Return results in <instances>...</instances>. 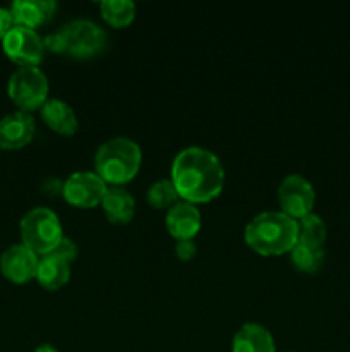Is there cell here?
Listing matches in <instances>:
<instances>
[{"label":"cell","mask_w":350,"mask_h":352,"mask_svg":"<svg viewBox=\"0 0 350 352\" xmlns=\"http://www.w3.org/2000/svg\"><path fill=\"white\" fill-rule=\"evenodd\" d=\"M178 198L192 205L208 203L222 192L225 170L213 151L201 146H189L178 151L172 164V177Z\"/></svg>","instance_id":"obj_1"},{"label":"cell","mask_w":350,"mask_h":352,"mask_svg":"<svg viewBox=\"0 0 350 352\" xmlns=\"http://www.w3.org/2000/svg\"><path fill=\"white\" fill-rule=\"evenodd\" d=\"M244 239L263 256H280L299 243V222L283 212H263L247 223Z\"/></svg>","instance_id":"obj_2"},{"label":"cell","mask_w":350,"mask_h":352,"mask_svg":"<svg viewBox=\"0 0 350 352\" xmlns=\"http://www.w3.org/2000/svg\"><path fill=\"white\" fill-rule=\"evenodd\" d=\"M143 153L136 141L117 136L98 146L95 155V172L105 184L124 186L139 172Z\"/></svg>","instance_id":"obj_3"},{"label":"cell","mask_w":350,"mask_h":352,"mask_svg":"<svg viewBox=\"0 0 350 352\" xmlns=\"http://www.w3.org/2000/svg\"><path fill=\"white\" fill-rule=\"evenodd\" d=\"M21 243L30 248L38 256L51 253L58 241L64 237L62 223L57 213L45 206L30 210L19 223Z\"/></svg>","instance_id":"obj_4"},{"label":"cell","mask_w":350,"mask_h":352,"mask_svg":"<svg viewBox=\"0 0 350 352\" xmlns=\"http://www.w3.org/2000/svg\"><path fill=\"white\" fill-rule=\"evenodd\" d=\"M64 40V54L74 58H91L108 45V34L91 19H72L58 30Z\"/></svg>","instance_id":"obj_5"},{"label":"cell","mask_w":350,"mask_h":352,"mask_svg":"<svg viewBox=\"0 0 350 352\" xmlns=\"http://www.w3.org/2000/svg\"><path fill=\"white\" fill-rule=\"evenodd\" d=\"M48 78L40 67H19L10 74L7 95L23 112L31 113L43 107L50 96Z\"/></svg>","instance_id":"obj_6"},{"label":"cell","mask_w":350,"mask_h":352,"mask_svg":"<svg viewBox=\"0 0 350 352\" xmlns=\"http://www.w3.org/2000/svg\"><path fill=\"white\" fill-rule=\"evenodd\" d=\"M7 57L19 67H38L43 60V38L36 30L24 26H12V30L2 40Z\"/></svg>","instance_id":"obj_7"},{"label":"cell","mask_w":350,"mask_h":352,"mask_svg":"<svg viewBox=\"0 0 350 352\" xmlns=\"http://www.w3.org/2000/svg\"><path fill=\"white\" fill-rule=\"evenodd\" d=\"M278 201L281 212L292 219L299 220L312 213L316 203V192L311 182L299 174H290L280 182Z\"/></svg>","instance_id":"obj_8"},{"label":"cell","mask_w":350,"mask_h":352,"mask_svg":"<svg viewBox=\"0 0 350 352\" xmlns=\"http://www.w3.org/2000/svg\"><path fill=\"white\" fill-rule=\"evenodd\" d=\"M106 184L96 172H74L64 181L62 196L65 201L78 208H93L102 205V199L106 192Z\"/></svg>","instance_id":"obj_9"},{"label":"cell","mask_w":350,"mask_h":352,"mask_svg":"<svg viewBox=\"0 0 350 352\" xmlns=\"http://www.w3.org/2000/svg\"><path fill=\"white\" fill-rule=\"evenodd\" d=\"M40 256L23 243L12 244L0 256V272L14 284H27L36 278Z\"/></svg>","instance_id":"obj_10"},{"label":"cell","mask_w":350,"mask_h":352,"mask_svg":"<svg viewBox=\"0 0 350 352\" xmlns=\"http://www.w3.org/2000/svg\"><path fill=\"white\" fill-rule=\"evenodd\" d=\"M36 131V124L31 113L17 110L0 119V148L2 150H21L31 143Z\"/></svg>","instance_id":"obj_11"},{"label":"cell","mask_w":350,"mask_h":352,"mask_svg":"<svg viewBox=\"0 0 350 352\" xmlns=\"http://www.w3.org/2000/svg\"><path fill=\"white\" fill-rule=\"evenodd\" d=\"M167 229L177 241L194 239L201 229V212L189 201H178L167 212Z\"/></svg>","instance_id":"obj_12"},{"label":"cell","mask_w":350,"mask_h":352,"mask_svg":"<svg viewBox=\"0 0 350 352\" xmlns=\"http://www.w3.org/2000/svg\"><path fill=\"white\" fill-rule=\"evenodd\" d=\"M14 26H24L36 30L41 24L48 23L57 10L54 0H16L9 7Z\"/></svg>","instance_id":"obj_13"},{"label":"cell","mask_w":350,"mask_h":352,"mask_svg":"<svg viewBox=\"0 0 350 352\" xmlns=\"http://www.w3.org/2000/svg\"><path fill=\"white\" fill-rule=\"evenodd\" d=\"M40 113L43 122L55 133L64 134V136H72V134L78 133V116H75L74 109L64 100L48 98L40 109Z\"/></svg>","instance_id":"obj_14"},{"label":"cell","mask_w":350,"mask_h":352,"mask_svg":"<svg viewBox=\"0 0 350 352\" xmlns=\"http://www.w3.org/2000/svg\"><path fill=\"white\" fill-rule=\"evenodd\" d=\"M100 206L105 212L106 219L115 226H126L136 213V201L132 195L122 186H110Z\"/></svg>","instance_id":"obj_15"},{"label":"cell","mask_w":350,"mask_h":352,"mask_svg":"<svg viewBox=\"0 0 350 352\" xmlns=\"http://www.w3.org/2000/svg\"><path fill=\"white\" fill-rule=\"evenodd\" d=\"M232 352H277L275 339L266 327L259 323H244L233 336Z\"/></svg>","instance_id":"obj_16"},{"label":"cell","mask_w":350,"mask_h":352,"mask_svg":"<svg viewBox=\"0 0 350 352\" xmlns=\"http://www.w3.org/2000/svg\"><path fill=\"white\" fill-rule=\"evenodd\" d=\"M71 278V263L54 253L40 256L36 280L47 291H58Z\"/></svg>","instance_id":"obj_17"},{"label":"cell","mask_w":350,"mask_h":352,"mask_svg":"<svg viewBox=\"0 0 350 352\" xmlns=\"http://www.w3.org/2000/svg\"><path fill=\"white\" fill-rule=\"evenodd\" d=\"M100 12L113 28L129 26L136 17V6L130 0H102Z\"/></svg>","instance_id":"obj_18"},{"label":"cell","mask_w":350,"mask_h":352,"mask_svg":"<svg viewBox=\"0 0 350 352\" xmlns=\"http://www.w3.org/2000/svg\"><path fill=\"white\" fill-rule=\"evenodd\" d=\"M299 222V243L307 244V246L323 248L326 236H328V229H326L325 220L316 213H309V215L302 217L297 220Z\"/></svg>","instance_id":"obj_19"},{"label":"cell","mask_w":350,"mask_h":352,"mask_svg":"<svg viewBox=\"0 0 350 352\" xmlns=\"http://www.w3.org/2000/svg\"><path fill=\"white\" fill-rule=\"evenodd\" d=\"M290 260L297 270L305 272V274H314L325 263V251H323V248L297 243L294 250L290 251Z\"/></svg>","instance_id":"obj_20"},{"label":"cell","mask_w":350,"mask_h":352,"mask_svg":"<svg viewBox=\"0 0 350 352\" xmlns=\"http://www.w3.org/2000/svg\"><path fill=\"white\" fill-rule=\"evenodd\" d=\"M146 199L153 208L170 210L175 203H178V192L170 179H161L148 188Z\"/></svg>","instance_id":"obj_21"},{"label":"cell","mask_w":350,"mask_h":352,"mask_svg":"<svg viewBox=\"0 0 350 352\" xmlns=\"http://www.w3.org/2000/svg\"><path fill=\"white\" fill-rule=\"evenodd\" d=\"M51 253L64 258V260H67L69 263H72V261L78 258V244H75L71 237L64 236L60 241H58V244L55 246V250L51 251Z\"/></svg>","instance_id":"obj_22"},{"label":"cell","mask_w":350,"mask_h":352,"mask_svg":"<svg viewBox=\"0 0 350 352\" xmlns=\"http://www.w3.org/2000/svg\"><path fill=\"white\" fill-rule=\"evenodd\" d=\"M196 251H198V246H196L194 239L177 241V246H175V254H177L178 260L191 261L192 258L196 256Z\"/></svg>","instance_id":"obj_23"},{"label":"cell","mask_w":350,"mask_h":352,"mask_svg":"<svg viewBox=\"0 0 350 352\" xmlns=\"http://www.w3.org/2000/svg\"><path fill=\"white\" fill-rule=\"evenodd\" d=\"M43 45H45V50H50L54 54H64V40H62L60 33L55 31V33L47 34L43 38Z\"/></svg>","instance_id":"obj_24"},{"label":"cell","mask_w":350,"mask_h":352,"mask_svg":"<svg viewBox=\"0 0 350 352\" xmlns=\"http://www.w3.org/2000/svg\"><path fill=\"white\" fill-rule=\"evenodd\" d=\"M12 26H14V21H12V16H10V10L0 7V40L5 38V34L12 30Z\"/></svg>","instance_id":"obj_25"},{"label":"cell","mask_w":350,"mask_h":352,"mask_svg":"<svg viewBox=\"0 0 350 352\" xmlns=\"http://www.w3.org/2000/svg\"><path fill=\"white\" fill-rule=\"evenodd\" d=\"M62 189H64V182L58 179H47L43 182V191L47 195H57V192H62Z\"/></svg>","instance_id":"obj_26"},{"label":"cell","mask_w":350,"mask_h":352,"mask_svg":"<svg viewBox=\"0 0 350 352\" xmlns=\"http://www.w3.org/2000/svg\"><path fill=\"white\" fill-rule=\"evenodd\" d=\"M33 352H58L57 349H55L54 346H50V344H43V346L36 347Z\"/></svg>","instance_id":"obj_27"},{"label":"cell","mask_w":350,"mask_h":352,"mask_svg":"<svg viewBox=\"0 0 350 352\" xmlns=\"http://www.w3.org/2000/svg\"><path fill=\"white\" fill-rule=\"evenodd\" d=\"M0 151H2V148H0Z\"/></svg>","instance_id":"obj_28"}]
</instances>
